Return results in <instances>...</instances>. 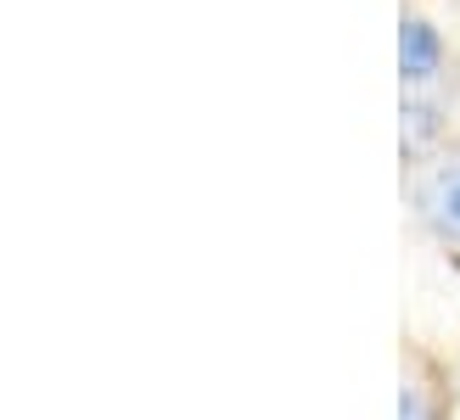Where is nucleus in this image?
I'll use <instances>...</instances> for the list:
<instances>
[{"instance_id":"obj_1","label":"nucleus","mask_w":460,"mask_h":420,"mask_svg":"<svg viewBox=\"0 0 460 420\" xmlns=\"http://www.w3.org/2000/svg\"><path fill=\"white\" fill-rule=\"evenodd\" d=\"M416 214L427 219V230L438 241L460 247V162H444L416 185Z\"/></svg>"},{"instance_id":"obj_2","label":"nucleus","mask_w":460,"mask_h":420,"mask_svg":"<svg viewBox=\"0 0 460 420\" xmlns=\"http://www.w3.org/2000/svg\"><path fill=\"white\" fill-rule=\"evenodd\" d=\"M399 67H404V84H427L438 79L444 67V39L427 17H404L399 22Z\"/></svg>"},{"instance_id":"obj_3","label":"nucleus","mask_w":460,"mask_h":420,"mask_svg":"<svg viewBox=\"0 0 460 420\" xmlns=\"http://www.w3.org/2000/svg\"><path fill=\"white\" fill-rule=\"evenodd\" d=\"M432 129H438V107H427V101H404V146H421Z\"/></svg>"},{"instance_id":"obj_4","label":"nucleus","mask_w":460,"mask_h":420,"mask_svg":"<svg viewBox=\"0 0 460 420\" xmlns=\"http://www.w3.org/2000/svg\"><path fill=\"white\" fill-rule=\"evenodd\" d=\"M399 420H432V409H427V398H421L416 387L399 392Z\"/></svg>"}]
</instances>
